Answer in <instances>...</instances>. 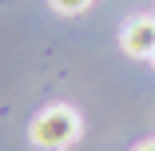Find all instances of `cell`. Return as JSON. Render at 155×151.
<instances>
[{"label":"cell","mask_w":155,"mask_h":151,"mask_svg":"<svg viewBox=\"0 0 155 151\" xmlns=\"http://www.w3.org/2000/svg\"><path fill=\"white\" fill-rule=\"evenodd\" d=\"M123 52L135 60H151L155 56V16H135L127 28H123Z\"/></svg>","instance_id":"7a4b0ae2"},{"label":"cell","mask_w":155,"mask_h":151,"mask_svg":"<svg viewBox=\"0 0 155 151\" xmlns=\"http://www.w3.org/2000/svg\"><path fill=\"white\" fill-rule=\"evenodd\" d=\"M151 60H155V56H151Z\"/></svg>","instance_id":"5b68a950"},{"label":"cell","mask_w":155,"mask_h":151,"mask_svg":"<svg viewBox=\"0 0 155 151\" xmlns=\"http://www.w3.org/2000/svg\"><path fill=\"white\" fill-rule=\"evenodd\" d=\"M80 139V115L72 107H48L32 119V143L44 151H64Z\"/></svg>","instance_id":"6da1fadb"},{"label":"cell","mask_w":155,"mask_h":151,"mask_svg":"<svg viewBox=\"0 0 155 151\" xmlns=\"http://www.w3.org/2000/svg\"><path fill=\"white\" fill-rule=\"evenodd\" d=\"M52 4H56L60 12H84V8L91 4V0H52Z\"/></svg>","instance_id":"3957f363"},{"label":"cell","mask_w":155,"mask_h":151,"mask_svg":"<svg viewBox=\"0 0 155 151\" xmlns=\"http://www.w3.org/2000/svg\"><path fill=\"white\" fill-rule=\"evenodd\" d=\"M135 151H155V139H147V143H139Z\"/></svg>","instance_id":"277c9868"}]
</instances>
